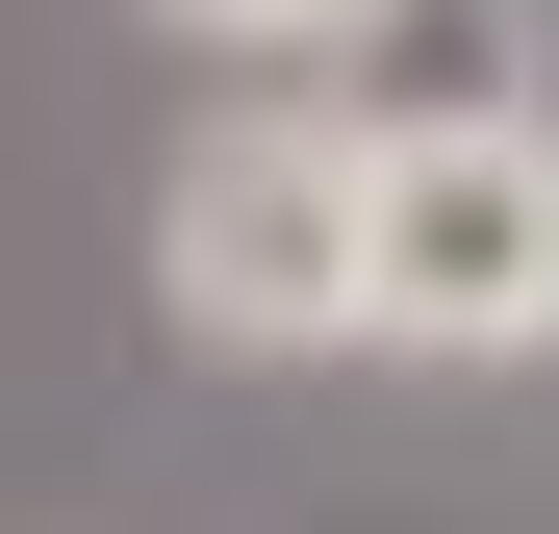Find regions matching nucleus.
<instances>
[{"instance_id": "obj_1", "label": "nucleus", "mask_w": 559, "mask_h": 534, "mask_svg": "<svg viewBox=\"0 0 559 534\" xmlns=\"http://www.w3.org/2000/svg\"><path fill=\"white\" fill-rule=\"evenodd\" d=\"M356 356H432V382L559 356V103L356 153Z\"/></svg>"}, {"instance_id": "obj_2", "label": "nucleus", "mask_w": 559, "mask_h": 534, "mask_svg": "<svg viewBox=\"0 0 559 534\" xmlns=\"http://www.w3.org/2000/svg\"><path fill=\"white\" fill-rule=\"evenodd\" d=\"M153 306L204 356H356V128L306 76H254V103L178 128L153 178Z\"/></svg>"}, {"instance_id": "obj_3", "label": "nucleus", "mask_w": 559, "mask_h": 534, "mask_svg": "<svg viewBox=\"0 0 559 534\" xmlns=\"http://www.w3.org/2000/svg\"><path fill=\"white\" fill-rule=\"evenodd\" d=\"M306 103L356 153H407V128H509L534 103V0H356V26L306 51Z\"/></svg>"}, {"instance_id": "obj_4", "label": "nucleus", "mask_w": 559, "mask_h": 534, "mask_svg": "<svg viewBox=\"0 0 559 534\" xmlns=\"http://www.w3.org/2000/svg\"><path fill=\"white\" fill-rule=\"evenodd\" d=\"M153 26H204V51H254V76H306V51L356 26V0H153Z\"/></svg>"}]
</instances>
